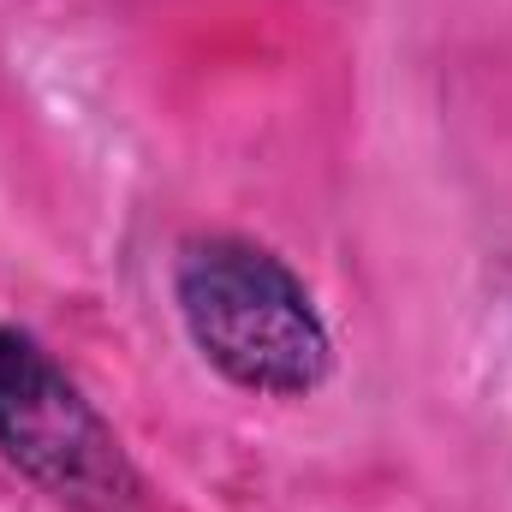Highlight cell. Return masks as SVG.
<instances>
[{
    "instance_id": "obj_1",
    "label": "cell",
    "mask_w": 512,
    "mask_h": 512,
    "mask_svg": "<svg viewBox=\"0 0 512 512\" xmlns=\"http://www.w3.org/2000/svg\"><path fill=\"white\" fill-rule=\"evenodd\" d=\"M173 304L203 364L245 393L304 399L334 376V334L310 286L256 239H191L173 262Z\"/></svg>"
},
{
    "instance_id": "obj_2",
    "label": "cell",
    "mask_w": 512,
    "mask_h": 512,
    "mask_svg": "<svg viewBox=\"0 0 512 512\" xmlns=\"http://www.w3.org/2000/svg\"><path fill=\"white\" fill-rule=\"evenodd\" d=\"M0 453L72 512H137L143 477L108 429L30 334L0 322Z\"/></svg>"
}]
</instances>
